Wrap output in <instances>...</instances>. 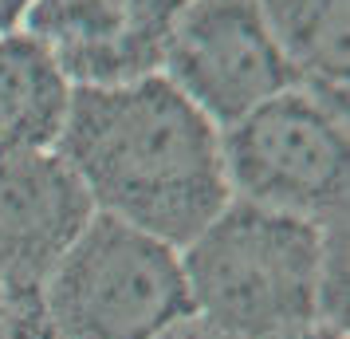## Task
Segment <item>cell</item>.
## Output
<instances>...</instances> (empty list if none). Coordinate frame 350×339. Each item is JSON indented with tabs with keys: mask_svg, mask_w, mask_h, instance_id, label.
Returning <instances> with one entry per match:
<instances>
[{
	"mask_svg": "<svg viewBox=\"0 0 350 339\" xmlns=\"http://www.w3.org/2000/svg\"><path fill=\"white\" fill-rule=\"evenodd\" d=\"M55 154L95 213L185 249L232 201L221 130L165 75L118 87H71Z\"/></svg>",
	"mask_w": 350,
	"mask_h": 339,
	"instance_id": "1",
	"label": "cell"
},
{
	"mask_svg": "<svg viewBox=\"0 0 350 339\" xmlns=\"http://www.w3.org/2000/svg\"><path fill=\"white\" fill-rule=\"evenodd\" d=\"M323 225L232 197L177 249L193 316L232 339H275L323 320Z\"/></svg>",
	"mask_w": 350,
	"mask_h": 339,
	"instance_id": "2",
	"label": "cell"
},
{
	"mask_svg": "<svg viewBox=\"0 0 350 339\" xmlns=\"http://www.w3.org/2000/svg\"><path fill=\"white\" fill-rule=\"evenodd\" d=\"M55 339H154L193 316L174 244L95 213L40 292Z\"/></svg>",
	"mask_w": 350,
	"mask_h": 339,
	"instance_id": "3",
	"label": "cell"
},
{
	"mask_svg": "<svg viewBox=\"0 0 350 339\" xmlns=\"http://www.w3.org/2000/svg\"><path fill=\"white\" fill-rule=\"evenodd\" d=\"M228 190L303 221L347 217V114L307 87H287L221 130Z\"/></svg>",
	"mask_w": 350,
	"mask_h": 339,
	"instance_id": "4",
	"label": "cell"
},
{
	"mask_svg": "<svg viewBox=\"0 0 350 339\" xmlns=\"http://www.w3.org/2000/svg\"><path fill=\"white\" fill-rule=\"evenodd\" d=\"M161 67L165 79L221 130L271 95L299 87L256 0H189Z\"/></svg>",
	"mask_w": 350,
	"mask_h": 339,
	"instance_id": "5",
	"label": "cell"
},
{
	"mask_svg": "<svg viewBox=\"0 0 350 339\" xmlns=\"http://www.w3.org/2000/svg\"><path fill=\"white\" fill-rule=\"evenodd\" d=\"M95 205L55 150L0 158V300L8 316H36L40 292L79 241Z\"/></svg>",
	"mask_w": 350,
	"mask_h": 339,
	"instance_id": "6",
	"label": "cell"
},
{
	"mask_svg": "<svg viewBox=\"0 0 350 339\" xmlns=\"http://www.w3.org/2000/svg\"><path fill=\"white\" fill-rule=\"evenodd\" d=\"M189 0H32L36 36L71 87H118L158 75Z\"/></svg>",
	"mask_w": 350,
	"mask_h": 339,
	"instance_id": "7",
	"label": "cell"
},
{
	"mask_svg": "<svg viewBox=\"0 0 350 339\" xmlns=\"http://www.w3.org/2000/svg\"><path fill=\"white\" fill-rule=\"evenodd\" d=\"M71 107V83L28 32L0 36V158L55 150Z\"/></svg>",
	"mask_w": 350,
	"mask_h": 339,
	"instance_id": "8",
	"label": "cell"
},
{
	"mask_svg": "<svg viewBox=\"0 0 350 339\" xmlns=\"http://www.w3.org/2000/svg\"><path fill=\"white\" fill-rule=\"evenodd\" d=\"M299 87L347 114V0H256Z\"/></svg>",
	"mask_w": 350,
	"mask_h": 339,
	"instance_id": "9",
	"label": "cell"
},
{
	"mask_svg": "<svg viewBox=\"0 0 350 339\" xmlns=\"http://www.w3.org/2000/svg\"><path fill=\"white\" fill-rule=\"evenodd\" d=\"M154 339H232V336L221 331V327H213V323H205L201 316H185V320L170 323L165 331H158Z\"/></svg>",
	"mask_w": 350,
	"mask_h": 339,
	"instance_id": "10",
	"label": "cell"
},
{
	"mask_svg": "<svg viewBox=\"0 0 350 339\" xmlns=\"http://www.w3.org/2000/svg\"><path fill=\"white\" fill-rule=\"evenodd\" d=\"M8 339H55L44 323V312L36 316H8Z\"/></svg>",
	"mask_w": 350,
	"mask_h": 339,
	"instance_id": "11",
	"label": "cell"
},
{
	"mask_svg": "<svg viewBox=\"0 0 350 339\" xmlns=\"http://www.w3.org/2000/svg\"><path fill=\"white\" fill-rule=\"evenodd\" d=\"M275 339H347V327H334L327 320H315L307 323V327H295V331H284V336Z\"/></svg>",
	"mask_w": 350,
	"mask_h": 339,
	"instance_id": "12",
	"label": "cell"
},
{
	"mask_svg": "<svg viewBox=\"0 0 350 339\" xmlns=\"http://www.w3.org/2000/svg\"><path fill=\"white\" fill-rule=\"evenodd\" d=\"M28 4H32V0H0V36H8L20 20H24Z\"/></svg>",
	"mask_w": 350,
	"mask_h": 339,
	"instance_id": "13",
	"label": "cell"
},
{
	"mask_svg": "<svg viewBox=\"0 0 350 339\" xmlns=\"http://www.w3.org/2000/svg\"><path fill=\"white\" fill-rule=\"evenodd\" d=\"M0 339H8V312H4V300H0Z\"/></svg>",
	"mask_w": 350,
	"mask_h": 339,
	"instance_id": "14",
	"label": "cell"
}]
</instances>
